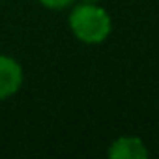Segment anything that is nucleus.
I'll use <instances>...</instances> for the list:
<instances>
[{
    "instance_id": "1",
    "label": "nucleus",
    "mask_w": 159,
    "mask_h": 159,
    "mask_svg": "<svg viewBox=\"0 0 159 159\" xmlns=\"http://www.w3.org/2000/svg\"><path fill=\"white\" fill-rule=\"evenodd\" d=\"M67 25L71 34L86 45L103 43L112 30V21L107 10L90 2H79L73 6L67 17Z\"/></svg>"
},
{
    "instance_id": "2",
    "label": "nucleus",
    "mask_w": 159,
    "mask_h": 159,
    "mask_svg": "<svg viewBox=\"0 0 159 159\" xmlns=\"http://www.w3.org/2000/svg\"><path fill=\"white\" fill-rule=\"evenodd\" d=\"M23 81L25 73L21 64L8 54H0V101L15 96L21 90Z\"/></svg>"
},
{
    "instance_id": "3",
    "label": "nucleus",
    "mask_w": 159,
    "mask_h": 159,
    "mask_svg": "<svg viewBox=\"0 0 159 159\" xmlns=\"http://www.w3.org/2000/svg\"><path fill=\"white\" fill-rule=\"evenodd\" d=\"M109 157H112V159H146L148 148L142 139L125 135V137H118L111 144Z\"/></svg>"
},
{
    "instance_id": "4",
    "label": "nucleus",
    "mask_w": 159,
    "mask_h": 159,
    "mask_svg": "<svg viewBox=\"0 0 159 159\" xmlns=\"http://www.w3.org/2000/svg\"><path fill=\"white\" fill-rule=\"evenodd\" d=\"M41 6H45L47 10H66L69 6H73L75 0H38Z\"/></svg>"
},
{
    "instance_id": "5",
    "label": "nucleus",
    "mask_w": 159,
    "mask_h": 159,
    "mask_svg": "<svg viewBox=\"0 0 159 159\" xmlns=\"http://www.w3.org/2000/svg\"><path fill=\"white\" fill-rule=\"evenodd\" d=\"M81 2H90V4H99V0H81Z\"/></svg>"
}]
</instances>
